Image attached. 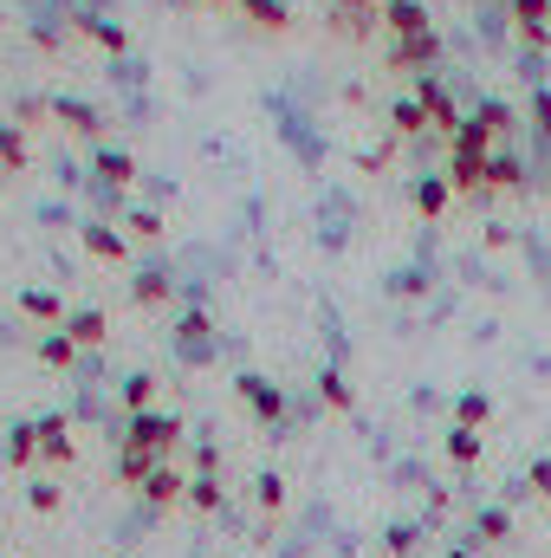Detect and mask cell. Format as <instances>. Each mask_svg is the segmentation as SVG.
I'll list each match as a JSON object with an SVG mask.
<instances>
[{
	"label": "cell",
	"instance_id": "2e32d148",
	"mask_svg": "<svg viewBox=\"0 0 551 558\" xmlns=\"http://www.w3.org/2000/svg\"><path fill=\"white\" fill-rule=\"evenodd\" d=\"M143 500H149V507H175V500H188V481H182V474L162 461V468L143 481Z\"/></svg>",
	"mask_w": 551,
	"mask_h": 558
},
{
	"label": "cell",
	"instance_id": "d6986e66",
	"mask_svg": "<svg viewBox=\"0 0 551 558\" xmlns=\"http://www.w3.org/2000/svg\"><path fill=\"white\" fill-rule=\"evenodd\" d=\"M474 539H480V546H513V513H506V507H480Z\"/></svg>",
	"mask_w": 551,
	"mask_h": 558
},
{
	"label": "cell",
	"instance_id": "603a6c76",
	"mask_svg": "<svg viewBox=\"0 0 551 558\" xmlns=\"http://www.w3.org/2000/svg\"><path fill=\"white\" fill-rule=\"evenodd\" d=\"M318 397H325L338 416H351V410H357V390H351V377H344V371H325V377H318Z\"/></svg>",
	"mask_w": 551,
	"mask_h": 558
},
{
	"label": "cell",
	"instance_id": "d590c367",
	"mask_svg": "<svg viewBox=\"0 0 551 558\" xmlns=\"http://www.w3.org/2000/svg\"><path fill=\"white\" fill-rule=\"evenodd\" d=\"M26 507H33V513H59V507H65V494H59L52 481H33V487H26Z\"/></svg>",
	"mask_w": 551,
	"mask_h": 558
},
{
	"label": "cell",
	"instance_id": "5b68a950",
	"mask_svg": "<svg viewBox=\"0 0 551 558\" xmlns=\"http://www.w3.org/2000/svg\"><path fill=\"white\" fill-rule=\"evenodd\" d=\"M78 241H85V254H91V260H105V267H124V260H131V234H118L111 221H85V228H78Z\"/></svg>",
	"mask_w": 551,
	"mask_h": 558
},
{
	"label": "cell",
	"instance_id": "f1b7e54d",
	"mask_svg": "<svg viewBox=\"0 0 551 558\" xmlns=\"http://www.w3.org/2000/svg\"><path fill=\"white\" fill-rule=\"evenodd\" d=\"M441 448H448V461H454V468H474V461H480V448H487V441H480V428H454V435H448V441H441Z\"/></svg>",
	"mask_w": 551,
	"mask_h": 558
},
{
	"label": "cell",
	"instance_id": "60d3db41",
	"mask_svg": "<svg viewBox=\"0 0 551 558\" xmlns=\"http://www.w3.org/2000/svg\"><path fill=\"white\" fill-rule=\"evenodd\" d=\"M448 558H474V553H448Z\"/></svg>",
	"mask_w": 551,
	"mask_h": 558
},
{
	"label": "cell",
	"instance_id": "9a60e30c",
	"mask_svg": "<svg viewBox=\"0 0 551 558\" xmlns=\"http://www.w3.org/2000/svg\"><path fill=\"white\" fill-rule=\"evenodd\" d=\"M448 189L454 195H474V189H487V156H448Z\"/></svg>",
	"mask_w": 551,
	"mask_h": 558
},
{
	"label": "cell",
	"instance_id": "e575fe53",
	"mask_svg": "<svg viewBox=\"0 0 551 558\" xmlns=\"http://www.w3.org/2000/svg\"><path fill=\"white\" fill-rule=\"evenodd\" d=\"M474 118H480V124H487L493 137H506V131H513V105H500V98H487V105H480Z\"/></svg>",
	"mask_w": 551,
	"mask_h": 558
},
{
	"label": "cell",
	"instance_id": "30bf717a",
	"mask_svg": "<svg viewBox=\"0 0 551 558\" xmlns=\"http://www.w3.org/2000/svg\"><path fill=\"white\" fill-rule=\"evenodd\" d=\"M526 46H551V0H506Z\"/></svg>",
	"mask_w": 551,
	"mask_h": 558
},
{
	"label": "cell",
	"instance_id": "8d00e7d4",
	"mask_svg": "<svg viewBox=\"0 0 551 558\" xmlns=\"http://www.w3.org/2000/svg\"><path fill=\"white\" fill-rule=\"evenodd\" d=\"M254 500H260V513H279V507H285V481H279V474H260V481H254Z\"/></svg>",
	"mask_w": 551,
	"mask_h": 558
},
{
	"label": "cell",
	"instance_id": "52a82bcc",
	"mask_svg": "<svg viewBox=\"0 0 551 558\" xmlns=\"http://www.w3.org/2000/svg\"><path fill=\"white\" fill-rule=\"evenodd\" d=\"M377 20H383V0H331V33L344 39H364Z\"/></svg>",
	"mask_w": 551,
	"mask_h": 558
},
{
	"label": "cell",
	"instance_id": "f546056e",
	"mask_svg": "<svg viewBox=\"0 0 551 558\" xmlns=\"http://www.w3.org/2000/svg\"><path fill=\"white\" fill-rule=\"evenodd\" d=\"M241 7H247V20H254V26H267V33H285V26H292L285 0H241Z\"/></svg>",
	"mask_w": 551,
	"mask_h": 558
},
{
	"label": "cell",
	"instance_id": "74e56055",
	"mask_svg": "<svg viewBox=\"0 0 551 558\" xmlns=\"http://www.w3.org/2000/svg\"><path fill=\"white\" fill-rule=\"evenodd\" d=\"M415 546H421V539H415V526H403V520L383 533V553H390V558H415Z\"/></svg>",
	"mask_w": 551,
	"mask_h": 558
},
{
	"label": "cell",
	"instance_id": "9c48e42d",
	"mask_svg": "<svg viewBox=\"0 0 551 558\" xmlns=\"http://www.w3.org/2000/svg\"><path fill=\"white\" fill-rule=\"evenodd\" d=\"M52 118L72 131V137H105V118H98V105H85V98H52Z\"/></svg>",
	"mask_w": 551,
	"mask_h": 558
},
{
	"label": "cell",
	"instance_id": "4fadbf2b",
	"mask_svg": "<svg viewBox=\"0 0 551 558\" xmlns=\"http://www.w3.org/2000/svg\"><path fill=\"white\" fill-rule=\"evenodd\" d=\"M20 312H26V318H39V325H52V331L72 318V312H65V299H59L52 286H26V292H20Z\"/></svg>",
	"mask_w": 551,
	"mask_h": 558
},
{
	"label": "cell",
	"instance_id": "ab89813d",
	"mask_svg": "<svg viewBox=\"0 0 551 558\" xmlns=\"http://www.w3.org/2000/svg\"><path fill=\"white\" fill-rule=\"evenodd\" d=\"M526 481H532V494L551 507V454H539V461H532V474H526Z\"/></svg>",
	"mask_w": 551,
	"mask_h": 558
},
{
	"label": "cell",
	"instance_id": "e0dca14e",
	"mask_svg": "<svg viewBox=\"0 0 551 558\" xmlns=\"http://www.w3.org/2000/svg\"><path fill=\"white\" fill-rule=\"evenodd\" d=\"M39 454H46V461H59V468L78 454V448H72V428H65V416H39Z\"/></svg>",
	"mask_w": 551,
	"mask_h": 558
},
{
	"label": "cell",
	"instance_id": "836d02e7",
	"mask_svg": "<svg viewBox=\"0 0 551 558\" xmlns=\"http://www.w3.org/2000/svg\"><path fill=\"white\" fill-rule=\"evenodd\" d=\"M124 228H131V241H162V215L156 208H131Z\"/></svg>",
	"mask_w": 551,
	"mask_h": 558
},
{
	"label": "cell",
	"instance_id": "3957f363",
	"mask_svg": "<svg viewBox=\"0 0 551 558\" xmlns=\"http://www.w3.org/2000/svg\"><path fill=\"white\" fill-rule=\"evenodd\" d=\"M234 397L247 403V416L267 422V428L285 416V390H279V384H267V377H254V371H247V377H234Z\"/></svg>",
	"mask_w": 551,
	"mask_h": 558
},
{
	"label": "cell",
	"instance_id": "44dd1931",
	"mask_svg": "<svg viewBox=\"0 0 551 558\" xmlns=\"http://www.w3.org/2000/svg\"><path fill=\"white\" fill-rule=\"evenodd\" d=\"M39 364H46V371H72V364H78V344L65 338V325L39 338Z\"/></svg>",
	"mask_w": 551,
	"mask_h": 558
},
{
	"label": "cell",
	"instance_id": "ffe728a7",
	"mask_svg": "<svg viewBox=\"0 0 551 558\" xmlns=\"http://www.w3.org/2000/svg\"><path fill=\"white\" fill-rule=\"evenodd\" d=\"M33 162V149H26V131L20 124H0V175H20Z\"/></svg>",
	"mask_w": 551,
	"mask_h": 558
},
{
	"label": "cell",
	"instance_id": "4dcf8cb0",
	"mask_svg": "<svg viewBox=\"0 0 551 558\" xmlns=\"http://www.w3.org/2000/svg\"><path fill=\"white\" fill-rule=\"evenodd\" d=\"M454 149H461V156H493V131H487L480 118H467V124L454 131Z\"/></svg>",
	"mask_w": 551,
	"mask_h": 558
},
{
	"label": "cell",
	"instance_id": "ba28073f",
	"mask_svg": "<svg viewBox=\"0 0 551 558\" xmlns=\"http://www.w3.org/2000/svg\"><path fill=\"white\" fill-rule=\"evenodd\" d=\"M383 26H390V39L434 33V20H428V7H421V0H383Z\"/></svg>",
	"mask_w": 551,
	"mask_h": 558
},
{
	"label": "cell",
	"instance_id": "cb8c5ba5",
	"mask_svg": "<svg viewBox=\"0 0 551 558\" xmlns=\"http://www.w3.org/2000/svg\"><path fill=\"white\" fill-rule=\"evenodd\" d=\"M39 454V422H13V435H7V468H26Z\"/></svg>",
	"mask_w": 551,
	"mask_h": 558
},
{
	"label": "cell",
	"instance_id": "6da1fadb",
	"mask_svg": "<svg viewBox=\"0 0 551 558\" xmlns=\"http://www.w3.org/2000/svg\"><path fill=\"white\" fill-rule=\"evenodd\" d=\"M124 441L131 448H149V454H175V441H182V416H162V410H143V416H131V428H124Z\"/></svg>",
	"mask_w": 551,
	"mask_h": 558
},
{
	"label": "cell",
	"instance_id": "7c38bea8",
	"mask_svg": "<svg viewBox=\"0 0 551 558\" xmlns=\"http://www.w3.org/2000/svg\"><path fill=\"white\" fill-rule=\"evenodd\" d=\"M72 33H85L91 46H105V52H131V33L118 26V20H98V13H72Z\"/></svg>",
	"mask_w": 551,
	"mask_h": 558
},
{
	"label": "cell",
	"instance_id": "f35d334b",
	"mask_svg": "<svg viewBox=\"0 0 551 558\" xmlns=\"http://www.w3.org/2000/svg\"><path fill=\"white\" fill-rule=\"evenodd\" d=\"M526 118H532V131H539V137H551V92H546V85L532 92V105H526Z\"/></svg>",
	"mask_w": 551,
	"mask_h": 558
},
{
	"label": "cell",
	"instance_id": "83f0119b",
	"mask_svg": "<svg viewBox=\"0 0 551 558\" xmlns=\"http://www.w3.org/2000/svg\"><path fill=\"white\" fill-rule=\"evenodd\" d=\"M208 331H215V325H208V312H188V318L175 325V338H182V351H188V357H208Z\"/></svg>",
	"mask_w": 551,
	"mask_h": 558
},
{
	"label": "cell",
	"instance_id": "7402d4cb",
	"mask_svg": "<svg viewBox=\"0 0 551 558\" xmlns=\"http://www.w3.org/2000/svg\"><path fill=\"white\" fill-rule=\"evenodd\" d=\"M519 182H526V162L506 156V149H493L487 156V189H519Z\"/></svg>",
	"mask_w": 551,
	"mask_h": 558
},
{
	"label": "cell",
	"instance_id": "d4e9b609",
	"mask_svg": "<svg viewBox=\"0 0 551 558\" xmlns=\"http://www.w3.org/2000/svg\"><path fill=\"white\" fill-rule=\"evenodd\" d=\"M390 131H396V137L434 131V124H428V111H421V98H396V105H390Z\"/></svg>",
	"mask_w": 551,
	"mask_h": 558
},
{
	"label": "cell",
	"instance_id": "ac0fdd59",
	"mask_svg": "<svg viewBox=\"0 0 551 558\" xmlns=\"http://www.w3.org/2000/svg\"><path fill=\"white\" fill-rule=\"evenodd\" d=\"M448 195H454L448 175H421V182H415V215H421V221H441V215H448Z\"/></svg>",
	"mask_w": 551,
	"mask_h": 558
},
{
	"label": "cell",
	"instance_id": "484cf974",
	"mask_svg": "<svg viewBox=\"0 0 551 558\" xmlns=\"http://www.w3.org/2000/svg\"><path fill=\"white\" fill-rule=\"evenodd\" d=\"M493 422V397L487 390H467L461 403H454V428H487Z\"/></svg>",
	"mask_w": 551,
	"mask_h": 558
},
{
	"label": "cell",
	"instance_id": "7a4b0ae2",
	"mask_svg": "<svg viewBox=\"0 0 551 558\" xmlns=\"http://www.w3.org/2000/svg\"><path fill=\"white\" fill-rule=\"evenodd\" d=\"M415 98H421V111H428V124H434V131H441V137L454 143V131H461V124H467V118H461V105H454V98H448V85H441V78H434V72H421V78H415Z\"/></svg>",
	"mask_w": 551,
	"mask_h": 558
},
{
	"label": "cell",
	"instance_id": "8fae6325",
	"mask_svg": "<svg viewBox=\"0 0 551 558\" xmlns=\"http://www.w3.org/2000/svg\"><path fill=\"white\" fill-rule=\"evenodd\" d=\"M65 338H72V344H78V351H98V344H105V338H111V318H105V312H98V305H78V312H72V318H65Z\"/></svg>",
	"mask_w": 551,
	"mask_h": 558
},
{
	"label": "cell",
	"instance_id": "4316f807",
	"mask_svg": "<svg viewBox=\"0 0 551 558\" xmlns=\"http://www.w3.org/2000/svg\"><path fill=\"white\" fill-rule=\"evenodd\" d=\"M169 292H175V279H169V274H156V267L131 279V299H137V305H169Z\"/></svg>",
	"mask_w": 551,
	"mask_h": 558
},
{
	"label": "cell",
	"instance_id": "1f68e13d",
	"mask_svg": "<svg viewBox=\"0 0 551 558\" xmlns=\"http://www.w3.org/2000/svg\"><path fill=\"white\" fill-rule=\"evenodd\" d=\"M188 507H195V513H221V481H215V474H195V481H188Z\"/></svg>",
	"mask_w": 551,
	"mask_h": 558
},
{
	"label": "cell",
	"instance_id": "8992f818",
	"mask_svg": "<svg viewBox=\"0 0 551 558\" xmlns=\"http://www.w3.org/2000/svg\"><path fill=\"white\" fill-rule=\"evenodd\" d=\"M91 175H98L105 189H131V182H137V156L118 149V143H98V149H91Z\"/></svg>",
	"mask_w": 551,
	"mask_h": 558
},
{
	"label": "cell",
	"instance_id": "d6a6232c",
	"mask_svg": "<svg viewBox=\"0 0 551 558\" xmlns=\"http://www.w3.org/2000/svg\"><path fill=\"white\" fill-rule=\"evenodd\" d=\"M124 410H131V416H143V410H156V377H149V371H137V377L124 384Z\"/></svg>",
	"mask_w": 551,
	"mask_h": 558
},
{
	"label": "cell",
	"instance_id": "5bb4252c",
	"mask_svg": "<svg viewBox=\"0 0 551 558\" xmlns=\"http://www.w3.org/2000/svg\"><path fill=\"white\" fill-rule=\"evenodd\" d=\"M156 468H162V454H149V448H131V441L118 448V487H137V494H143V481H149Z\"/></svg>",
	"mask_w": 551,
	"mask_h": 558
},
{
	"label": "cell",
	"instance_id": "277c9868",
	"mask_svg": "<svg viewBox=\"0 0 551 558\" xmlns=\"http://www.w3.org/2000/svg\"><path fill=\"white\" fill-rule=\"evenodd\" d=\"M434 59H441V33H415V39H390V52H383V65H390V72H415V78H421V72L434 65Z\"/></svg>",
	"mask_w": 551,
	"mask_h": 558
}]
</instances>
